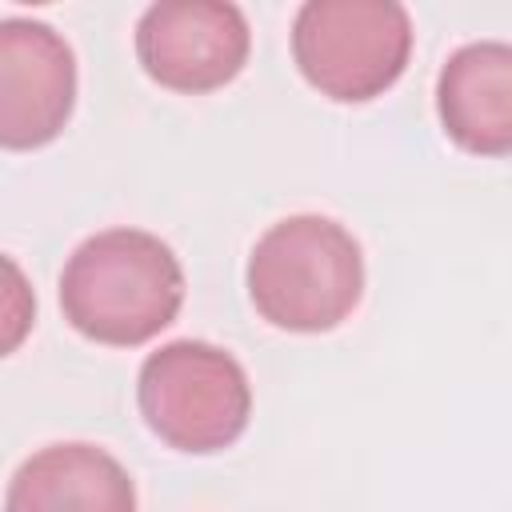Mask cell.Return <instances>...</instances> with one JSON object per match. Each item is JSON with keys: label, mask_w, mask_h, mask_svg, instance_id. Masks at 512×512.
Returning <instances> with one entry per match:
<instances>
[{"label": "cell", "mask_w": 512, "mask_h": 512, "mask_svg": "<svg viewBox=\"0 0 512 512\" xmlns=\"http://www.w3.org/2000/svg\"><path fill=\"white\" fill-rule=\"evenodd\" d=\"M136 404L168 448L208 456L244 436L252 384L232 352L204 340H172L140 364Z\"/></svg>", "instance_id": "4"}, {"label": "cell", "mask_w": 512, "mask_h": 512, "mask_svg": "<svg viewBox=\"0 0 512 512\" xmlns=\"http://www.w3.org/2000/svg\"><path fill=\"white\" fill-rule=\"evenodd\" d=\"M248 300L284 332H332L364 296L356 236L316 212L276 220L248 256Z\"/></svg>", "instance_id": "2"}, {"label": "cell", "mask_w": 512, "mask_h": 512, "mask_svg": "<svg viewBox=\"0 0 512 512\" xmlns=\"http://www.w3.org/2000/svg\"><path fill=\"white\" fill-rule=\"evenodd\" d=\"M436 112L464 152H512V48L504 40H476L448 56L436 80Z\"/></svg>", "instance_id": "7"}, {"label": "cell", "mask_w": 512, "mask_h": 512, "mask_svg": "<svg viewBox=\"0 0 512 512\" xmlns=\"http://www.w3.org/2000/svg\"><path fill=\"white\" fill-rule=\"evenodd\" d=\"M184 304L176 252L144 228L88 236L60 272L64 320L108 348H136L160 336Z\"/></svg>", "instance_id": "1"}, {"label": "cell", "mask_w": 512, "mask_h": 512, "mask_svg": "<svg viewBox=\"0 0 512 512\" xmlns=\"http://www.w3.org/2000/svg\"><path fill=\"white\" fill-rule=\"evenodd\" d=\"M412 16L396 0H308L292 20L300 76L336 104L384 96L408 68Z\"/></svg>", "instance_id": "3"}, {"label": "cell", "mask_w": 512, "mask_h": 512, "mask_svg": "<svg viewBox=\"0 0 512 512\" xmlns=\"http://www.w3.org/2000/svg\"><path fill=\"white\" fill-rule=\"evenodd\" d=\"M252 32L236 4L160 0L136 24V60L160 88L200 96L232 84L248 64Z\"/></svg>", "instance_id": "5"}, {"label": "cell", "mask_w": 512, "mask_h": 512, "mask_svg": "<svg viewBox=\"0 0 512 512\" xmlns=\"http://www.w3.org/2000/svg\"><path fill=\"white\" fill-rule=\"evenodd\" d=\"M36 324V292L24 268L0 252V360L12 356Z\"/></svg>", "instance_id": "9"}, {"label": "cell", "mask_w": 512, "mask_h": 512, "mask_svg": "<svg viewBox=\"0 0 512 512\" xmlns=\"http://www.w3.org/2000/svg\"><path fill=\"white\" fill-rule=\"evenodd\" d=\"M4 512H136V484L96 444H48L8 480Z\"/></svg>", "instance_id": "8"}, {"label": "cell", "mask_w": 512, "mask_h": 512, "mask_svg": "<svg viewBox=\"0 0 512 512\" xmlns=\"http://www.w3.org/2000/svg\"><path fill=\"white\" fill-rule=\"evenodd\" d=\"M76 108V56L68 40L32 16L0 20V148L52 144Z\"/></svg>", "instance_id": "6"}]
</instances>
